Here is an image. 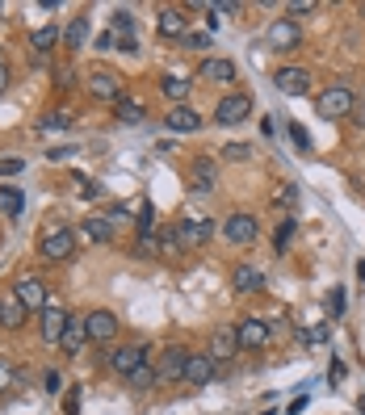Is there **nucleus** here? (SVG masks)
Here are the masks:
<instances>
[{
    "mask_svg": "<svg viewBox=\"0 0 365 415\" xmlns=\"http://www.w3.org/2000/svg\"><path fill=\"white\" fill-rule=\"evenodd\" d=\"M38 252H42L46 260H67V256L76 252V235H71L67 227H46V231H42Z\"/></svg>",
    "mask_w": 365,
    "mask_h": 415,
    "instance_id": "nucleus-1",
    "label": "nucleus"
},
{
    "mask_svg": "<svg viewBox=\"0 0 365 415\" xmlns=\"http://www.w3.org/2000/svg\"><path fill=\"white\" fill-rule=\"evenodd\" d=\"M315 109H319V118H345L353 109V92L345 84H332V88H324L315 97Z\"/></svg>",
    "mask_w": 365,
    "mask_h": 415,
    "instance_id": "nucleus-2",
    "label": "nucleus"
},
{
    "mask_svg": "<svg viewBox=\"0 0 365 415\" xmlns=\"http://www.w3.org/2000/svg\"><path fill=\"white\" fill-rule=\"evenodd\" d=\"M147 353H151L147 344H122V349H113V353H109V370H113V374H122V378H130V374L147 361Z\"/></svg>",
    "mask_w": 365,
    "mask_h": 415,
    "instance_id": "nucleus-3",
    "label": "nucleus"
},
{
    "mask_svg": "<svg viewBox=\"0 0 365 415\" xmlns=\"http://www.w3.org/2000/svg\"><path fill=\"white\" fill-rule=\"evenodd\" d=\"M252 113V97L248 92H231V97H223L219 101V109H214V122H223V126H235V122H244Z\"/></svg>",
    "mask_w": 365,
    "mask_h": 415,
    "instance_id": "nucleus-4",
    "label": "nucleus"
},
{
    "mask_svg": "<svg viewBox=\"0 0 365 415\" xmlns=\"http://www.w3.org/2000/svg\"><path fill=\"white\" fill-rule=\"evenodd\" d=\"M261 235V223L252 218V214H231V218H223V239L227 244H252Z\"/></svg>",
    "mask_w": 365,
    "mask_h": 415,
    "instance_id": "nucleus-5",
    "label": "nucleus"
},
{
    "mask_svg": "<svg viewBox=\"0 0 365 415\" xmlns=\"http://www.w3.org/2000/svg\"><path fill=\"white\" fill-rule=\"evenodd\" d=\"M273 84L286 92V97H303L311 88V71L307 67H277L273 71Z\"/></svg>",
    "mask_w": 365,
    "mask_h": 415,
    "instance_id": "nucleus-6",
    "label": "nucleus"
},
{
    "mask_svg": "<svg viewBox=\"0 0 365 415\" xmlns=\"http://www.w3.org/2000/svg\"><path fill=\"white\" fill-rule=\"evenodd\" d=\"M181 244H185V252L189 248H198V244H206L210 235H214V223L206 218V214H193V218H181Z\"/></svg>",
    "mask_w": 365,
    "mask_h": 415,
    "instance_id": "nucleus-7",
    "label": "nucleus"
},
{
    "mask_svg": "<svg viewBox=\"0 0 365 415\" xmlns=\"http://www.w3.org/2000/svg\"><path fill=\"white\" fill-rule=\"evenodd\" d=\"M214 374H219V365H214L210 353H189V365H185V382L189 386H210Z\"/></svg>",
    "mask_w": 365,
    "mask_h": 415,
    "instance_id": "nucleus-8",
    "label": "nucleus"
},
{
    "mask_svg": "<svg viewBox=\"0 0 365 415\" xmlns=\"http://www.w3.org/2000/svg\"><path fill=\"white\" fill-rule=\"evenodd\" d=\"M13 298H17L25 311H42V307H46V286H42L38 277H21V281L13 286Z\"/></svg>",
    "mask_w": 365,
    "mask_h": 415,
    "instance_id": "nucleus-9",
    "label": "nucleus"
},
{
    "mask_svg": "<svg viewBox=\"0 0 365 415\" xmlns=\"http://www.w3.org/2000/svg\"><path fill=\"white\" fill-rule=\"evenodd\" d=\"M71 315L63 307H42V340L46 344H63V332H67Z\"/></svg>",
    "mask_w": 365,
    "mask_h": 415,
    "instance_id": "nucleus-10",
    "label": "nucleus"
},
{
    "mask_svg": "<svg viewBox=\"0 0 365 415\" xmlns=\"http://www.w3.org/2000/svg\"><path fill=\"white\" fill-rule=\"evenodd\" d=\"M235 349H240V336H235V328L227 323V328H214V336H210V357H214V365L219 361H231L235 357Z\"/></svg>",
    "mask_w": 365,
    "mask_h": 415,
    "instance_id": "nucleus-11",
    "label": "nucleus"
},
{
    "mask_svg": "<svg viewBox=\"0 0 365 415\" xmlns=\"http://www.w3.org/2000/svg\"><path fill=\"white\" fill-rule=\"evenodd\" d=\"M185 365H189V349H164V361H160V382H185Z\"/></svg>",
    "mask_w": 365,
    "mask_h": 415,
    "instance_id": "nucleus-12",
    "label": "nucleus"
},
{
    "mask_svg": "<svg viewBox=\"0 0 365 415\" xmlns=\"http://www.w3.org/2000/svg\"><path fill=\"white\" fill-rule=\"evenodd\" d=\"M269 46H273V50H294V46H298V21L277 17V21L269 25Z\"/></svg>",
    "mask_w": 365,
    "mask_h": 415,
    "instance_id": "nucleus-13",
    "label": "nucleus"
},
{
    "mask_svg": "<svg viewBox=\"0 0 365 415\" xmlns=\"http://www.w3.org/2000/svg\"><path fill=\"white\" fill-rule=\"evenodd\" d=\"M189 176H193V189H198V193H214V189H219V164H214L210 155H198Z\"/></svg>",
    "mask_w": 365,
    "mask_h": 415,
    "instance_id": "nucleus-14",
    "label": "nucleus"
},
{
    "mask_svg": "<svg viewBox=\"0 0 365 415\" xmlns=\"http://www.w3.org/2000/svg\"><path fill=\"white\" fill-rule=\"evenodd\" d=\"M84 332H88V340L105 344V340H113V336H118V319H113L109 311H92V315L84 319Z\"/></svg>",
    "mask_w": 365,
    "mask_h": 415,
    "instance_id": "nucleus-15",
    "label": "nucleus"
},
{
    "mask_svg": "<svg viewBox=\"0 0 365 415\" xmlns=\"http://www.w3.org/2000/svg\"><path fill=\"white\" fill-rule=\"evenodd\" d=\"M88 92H92L97 101H118V97H122V80H118L113 71H92V76H88Z\"/></svg>",
    "mask_w": 365,
    "mask_h": 415,
    "instance_id": "nucleus-16",
    "label": "nucleus"
},
{
    "mask_svg": "<svg viewBox=\"0 0 365 415\" xmlns=\"http://www.w3.org/2000/svg\"><path fill=\"white\" fill-rule=\"evenodd\" d=\"M231 286H235L240 294H256V290H265V273H261L256 265H235V269H231Z\"/></svg>",
    "mask_w": 365,
    "mask_h": 415,
    "instance_id": "nucleus-17",
    "label": "nucleus"
},
{
    "mask_svg": "<svg viewBox=\"0 0 365 415\" xmlns=\"http://www.w3.org/2000/svg\"><path fill=\"white\" fill-rule=\"evenodd\" d=\"M164 126H168V130H177V134H193V130L202 126V118H198L189 105H177V109H168V113H164Z\"/></svg>",
    "mask_w": 365,
    "mask_h": 415,
    "instance_id": "nucleus-18",
    "label": "nucleus"
},
{
    "mask_svg": "<svg viewBox=\"0 0 365 415\" xmlns=\"http://www.w3.org/2000/svg\"><path fill=\"white\" fill-rule=\"evenodd\" d=\"M235 336H240V349H265L269 344V328L261 319H244L235 328Z\"/></svg>",
    "mask_w": 365,
    "mask_h": 415,
    "instance_id": "nucleus-19",
    "label": "nucleus"
},
{
    "mask_svg": "<svg viewBox=\"0 0 365 415\" xmlns=\"http://www.w3.org/2000/svg\"><path fill=\"white\" fill-rule=\"evenodd\" d=\"M202 80H214V84H235V63L231 59H202Z\"/></svg>",
    "mask_w": 365,
    "mask_h": 415,
    "instance_id": "nucleus-20",
    "label": "nucleus"
},
{
    "mask_svg": "<svg viewBox=\"0 0 365 415\" xmlns=\"http://www.w3.org/2000/svg\"><path fill=\"white\" fill-rule=\"evenodd\" d=\"M25 210V193L13 185H0V218H21Z\"/></svg>",
    "mask_w": 365,
    "mask_h": 415,
    "instance_id": "nucleus-21",
    "label": "nucleus"
},
{
    "mask_svg": "<svg viewBox=\"0 0 365 415\" xmlns=\"http://www.w3.org/2000/svg\"><path fill=\"white\" fill-rule=\"evenodd\" d=\"M185 34V8H160V38Z\"/></svg>",
    "mask_w": 365,
    "mask_h": 415,
    "instance_id": "nucleus-22",
    "label": "nucleus"
},
{
    "mask_svg": "<svg viewBox=\"0 0 365 415\" xmlns=\"http://www.w3.org/2000/svg\"><path fill=\"white\" fill-rule=\"evenodd\" d=\"M113 105H118V122H126V126H139V122L147 118L143 101H135V97H118Z\"/></svg>",
    "mask_w": 365,
    "mask_h": 415,
    "instance_id": "nucleus-23",
    "label": "nucleus"
},
{
    "mask_svg": "<svg viewBox=\"0 0 365 415\" xmlns=\"http://www.w3.org/2000/svg\"><path fill=\"white\" fill-rule=\"evenodd\" d=\"M80 231H84L88 239H97V244H105V239L113 235V223H109V218H101V214H92V218H84V223H80Z\"/></svg>",
    "mask_w": 365,
    "mask_h": 415,
    "instance_id": "nucleus-24",
    "label": "nucleus"
},
{
    "mask_svg": "<svg viewBox=\"0 0 365 415\" xmlns=\"http://www.w3.org/2000/svg\"><path fill=\"white\" fill-rule=\"evenodd\" d=\"M0 323H4V328H21V323H25V307H21L13 294L0 298Z\"/></svg>",
    "mask_w": 365,
    "mask_h": 415,
    "instance_id": "nucleus-25",
    "label": "nucleus"
},
{
    "mask_svg": "<svg viewBox=\"0 0 365 415\" xmlns=\"http://www.w3.org/2000/svg\"><path fill=\"white\" fill-rule=\"evenodd\" d=\"M84 340H88L84 323H80V319H71V323H67V332H63V353H71V357H76V353L84 349Z\"/></svg>",
    "mask_w": 365,
    "mask_h": 415,
    "instance_id": "nucleus-26",
    "label": "nucleus"
},
{
    "mask_svg": "<svg viewBox=\"0 0 365 415\" xmlns=\"http://www.w3.org/2000/svg\"><path fill=\"white\" fill-rule=\"evenodd\" d=\"M160 92L172 97V101L181 105V101L189 97V80H185V76H164V80H160Z\"/></svg>",
    "mask_w": 365,
    "mask_h": 415,
    "instance_id": "nucleus-27",
    "label": "nucleus"
},
{
    "mask_svg": "<svg viewBox=\"0 0 365 415\" xmlns=\"http://www.w3.org/2000/svg\"><path fill=\"white\" fill-rule=\"evenodd\" d=\"M84 38H88V17H71L67 29H63V42L67 46H84Z\"/></svg>",
    "mask_w": 365,
    "mask_h": 415,
    "instance_id": "nucleus-28",
    "label": "nucleus"
},
{
    "mask_svg": "<svg viewBox=\"0 0 365 415\" xmlns=\"http://www.w3.org/2000/svg\"><path fill=\"white\" fill-rule=\"evenodd\" d=\"M71 122H76V118H71L67 109H50V113H42V122H38V126H42V130H67Z\"/></svg>",
    "mask_w": 365,
    "mask_h": 415,
    "instance_id": "nucleus-29",
    "label": "nucleus"
},
{
    "mask_svg": "<svg viewBox=\"0 0 365 415\" xmlns=\"http://www.w3.org/2000/svg\"><path fill=\"white\" fill-rule=\"evenodd\" d=\"M126 382H130V386H135V391H147V386H151V382H160V370H151V365H147V361H143V365H139V370H135V374H130V378H126Z\"/></svg>",
    "mask_w": 365,
    "mask_h": 415,
    "instance_id": "nucleus-30",
    "label": "nucleus"
},
{
    "mask_svg": "<svg viewBox=\"0 0 365 415\" xmlns=\"http://www.w3.org/2000/svg\"><path fill=\"white\" fill-rule=\"evenodd\" d=\"M273 206L294 210V206H298V185H277V189H273Z\"/></svg>",
    "mask_w": 365,
    "mask_h": 415,
    "instance_id": "nucleus-31",
    "label": "nucleus"
},
{
    "mask_svg": "<svg viewBox=\"0 0 365 415\" xmlns=\"http://www.w3.org/2000/svg\"><path fill=\"white\" fill-rule=\"evenodd\" d=\"M135 227H139V235H151V231H156V206H151V202H143V206H139Z\"/></svg>",
    "mask_w": 365,
    "mask_h": 415,
    "instance_id": "nucleus-32",
    "label": "nucleus"
},
{
    "mask_svg": "<svg viewBox=\"0 0 365 415\" xmlns=\"http://www.w3.org/2000/svg\"><path fill=\"white\" fill-rule=\"evenodd\" d=\"M160 252H172V256H177V252H185V244H181V231H177V227H164V231H160Z\"/></svg>",
    "mask_w": 365,
    "mask_h": 415,
    "instance_id": "nucleus-33",
    "label": "nucleus"
},
{
    "mask_svg": "<svg viewBox=\"0 0 365 415\" xmlns=\"http://www.w3.org/2000/svg\"><path fill=\"white\" fill-rule=\"evenodd\" d=\"M55 42H59V29H55V25H46V29H38V34H34V50H38V55H46Z\"/></svg>",
    "mask_w": 365,
    "mask_h": 415,
    "instance_id": "nucleus-34",
    "label": "nucleus"
},
{
    "mask_svg": "<svg viewBox=\"0 0 365 415\" xmlns=\"http://www.w3.org/2000/svg\"><path fill=\"white\" fill-rule=\"evenodd\" d=\"M294 227H298V218H286V223L277 227V239H273V248H277V252H286V248H290V235H294Z\"/></svg>",
    "mask_w": 365,
    "mask_h": 415,
    "instance_id": "nucleus-35",
    "label": "nucleus"
},
{
    "mask_svg": "<svg viewBox=\"0 0 365 415\" xmlns=\"http://www.w3.org/2000/svg\"><path fill=\"white\" fill-rule=\"evenodd\" d=\"M135 252H139V256H160V235H139Z\"/></svg>",
    "mask_w": 365,
    "mask_h": 415,
    "instance_id": "nucleus-36",
    "label": "nucleus"
},
{
    "mask_svg": "<svg viewBox=\"0 0 365 415\" xmlns=\"http://www.w3.org/2000/svg\"><path fill=\"white\" fill-rule=\"evenodd\" d=\"M248 155H252L248 143H227V147H223V160H248Z\"/></svg>",
    "mask_w": 365,
    "mask_h": 415,
    "instance_id": "nucleus-37",
    "label": "nucleus"
},
{
    "mask_svg": "<svg viewBox=\"0 0 365 415\" xmlns=\"http://www.w3.org/2000/svg\"><path fill=\"white\" fill-rule=\"evenodd\" d=\"M340 311H345V290H332V294H328V315L340 319Z\"/></svg>",
    "mask_w": 365,
    "mask_h": 415,
    "instance_id": "nucleus-38",
    "label": "nucleus"
},
{
    "mask_svg": "<svg viewBox=\"0 0 365 415\" xmlns=\"http://www.w3.org/2000/svg\"><path fill=\"white\" fill-rule=\"evenodd\" d=\"M113 29H135V17H130L126 8H118V13H113Z\"/></svg>",
    "mask_w": 365,
    "mask_h": 415,
    "instance_id": "nucleus-39",
    "label": "nucleus"
},
{
    "mask_svg": "<svg viewBox=\"0 0 365 415\" xmlns=\"http://www.w3.org/2000/svg\"><path fill=\"white\" fill-rule=\"evenodd\" d=\"M290 139H294V143H298V147H303V151H307V147H311V134H307V130H303V126H298V122H294V126H290Z\"/></svg>",
    "mask_w": 365,
    "mask_h": 415,
    "instance_id": "nucleus-40",
    "label": "nucleus"
},
{
    "mask_svg": "<svg viewBox=\"0 0 365 415\" xmlns=\"http://www.w3.org/2000/svg\"><path fill=\"white\" fill-rule=\"evenodd\" d=\"M126 214H130V206H122V202H113L105 218H109V223H126Z\"/></svg>",
    "mask_w": 365,
    "mask_h": 415,
    "instance_id": "nucleus-41",
    "label": "nucleus"
},
{
    "mask_svg": "<svg viewBox=\"0 0 365 415\" xmlns=\"http://www.w3.org/2000/svg\"><path fill=\"white\" fill-rule=\"evenodd\" d=\"M21 168H25L21 160H0V176H17Z\"/></svg>",
    "mask_w": 365,
    "mask_h": 415,
    "instance_id": "nucleus-42",
    "label": "nucleus"
},
{
    "mask_svg": "<svg viewBox=\"0 0 365 415\" xmlns=\"http://www.w3.org/2000/svg\"><path fill=\"white\" fill-rule=\"evenodd\" d=\"M311 8H315L311 0H294V4H290V21H298V13H311Z\"/></svg>",
    "mask_w": 365,
    "mask_h": 415,
    "instance_id": "nucleus-43",
    "label": "nucleus"
},
{
    "mask_svg": "<svg viewBox=\"0 0 365 415\" xmlns=\"http://www.w3.org/2000/svg\"><path fill=\"white\" fill-rule=\"evenodd\" d=\"M206 42H210L206 34H185V46H193V50H198V46H206Z\"/></svg>",
    "mask_w": 365,
    "mask_h": 415,
    "instance_id": "nucleus-44",
    "label": "nucleus"
},
{
    "mask_svg": "<svg viewBox=\"0 0 365 415\" xmlns=\"http://www.w3.org/2000/svg\"><path fill=\"white\" fill-rule=\"evenodd\" d=\"M46 391L59 395V374H55V370H46Z\"/></svg>",
    "mask_w": 365,
    "mask_h": 415,
    "instance_id": "nucleus-45",
    "label": "nucleus"
},
{
    "mask_svg": "<svg viewBox=\"0 0 365 415\" xmlns=\"http://www.w3.org/2000/svg\"><path fill=\"white\" fill-rule=\"evenodd\" d=\"M4 382H13V370H8V365L0 361V391H4Z\"/></svg>",
    "mask_w": 365,
    "mask_h": 415,
    "instance_id": "nucleus-46",
    "label": "nucleus"
},
{
    "mask_svg": "<svg viewBox=\"0 0 365 415\" xmlns=\"http://www.w3.org/2000/svg\"><path fill=\"white\" fill-rule=\"evenodd\" d=\"M8 88V63H0V92Z\"/></svg>",
    "mask_w": 365,
    "mask_h": 415,
    "instance_id": "nucleus-47",
    "label": "nucleus"
},
{
    "mask_svg": "<svg viewBox=\"0 0 365 415\" xmlns=\"http://www.w3.org/2000/svg\"><path fill=\"white\" fill-rule=\"evenodd\" d=\"M357 277H361V281H365V260H361V265H357Z\"/></svg>",
    "mask_w": 365,
    "mask_h": 415,
    "instance_id": "nucleus-48",
    "label": "nucleus"
},
{
    "mask_svg": "<svg viewBox=\"0 0 365 415\" xmlns=\"http://www.w3.org/2000/svg\"><path fill=\"white\" fill-rule=\"evenodd\" d=\"M357 412H361V415H365V395H361V403H357Z\"/></svg>",
    "mask_w": 365,
    "mask_h": 415,
    "instance_id": "nucleus-49",
    "label": "nucleus"
},
{
    "mask_svg": "<svg viewBox=\"0 0 365 415\" xmlns=\"http://www.w3.org/2000/svg\"><path fill=\"white\" fill-rule=\"evenodd\" d=\"M361 17H365V4H361Z\"/></svg>",
    "mask_w": 365,
    "mask_h": 415,
    "instance_id": "nucleus-50",
    "label": "nucleus"
}]
</instances>
